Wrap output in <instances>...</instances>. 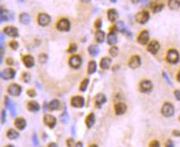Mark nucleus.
Wrapping results in <instances>:
<instances>
[{
	"instance_id": "nucleus-1",
	"label": "nucleus",
	"mask_w": 180,
	"mask_h": 147,
	"mask_svg": "<svg viewBox=\"0 0 180 147\" xmlns=\"http://www.w3.org/2000/svg\"><path fill=\"white\" fill-rule=\"evenodd\" d=\"M166 60L170 64H177L180 60V55L179 51L174 49H171L167 52Z\"/></svg>"
},
{
	"instance_id": "nucleus-2",
	"label": "nucleus",
	"mask_w": 180,
	"mask_h": 147,
	"mask_svg": "<svg viewBox=\"0 0 180 147\" xmlns=\"http://www.w3.org/2000/svg\"><path fill=\"white\" fill-rule=\"evenodd\" d=\"M161 113L165 117H171L174 114V107L170 102H165L162 107Z\"/></svg>"
},
{
	"instance_id": "nucleus-3",
	"label": "nucleus",
	"mask_w": 180,
	"mask_h": 147,
	"mask_svg": "<svg viewBox=\"0 0 180 147\" xmlns=\"http://www.w3.org/2000/svg\"><path fill=\"white\" fill-rule=\"evenodd\" d=\"M149 19H150V13L146 10L140 11L136 15V21L141 25L145 24L149 21Z\"/></svg>"
},
{
	"instance_id": "nucleus-4",
	"label": "nucleus",
	"mask_w": 180,
	"mask_h": 147,
	"mask_svg": "<svg viewBox=\"0 0 180 147\" xmlns=\"http://www.w3.org/2000/svg\"><path fill=\"white\" fill-rule=\"evenodd\" d=\"M56 28L60 32H69L70 30V22L69 19L61 18L56 23Z\"/></svg>"
},
{
	"instance_id": "nucleus-5",
	"label": "nucleus",
	"mask_w": 180,
	"mask_h": 147,
	"mask_svg": "<svg viewBox=\"0 0 180 147\" xmlns=\"http://www.w3.org/2000/svg\"><path fill=\"white\" fill-rule=\"evenodd\" d=\"M51 18L50 17V15L47 13H42L38 15L37 17V23L40 26L42 27H46V26H48L50 23H51Z\"/></svg>"
},
{
	"instance_id": "nucleus-6",
	"label": "nucleus",
	"mask_w": 180,
	"mask_h": 147,
	"mask_svg": "<svg viewBox=\"0 0 180 147\" xmlns=\"http://www.w3.org/2000/svg\"><path fill=\"white\" fill-rule=\"evenodd\" d=\"M152 88L153 83L149 79H144L140 83L139 85V89L141 93H150L152 90Z\"/></svg>"
},
{
	"instance_id": "nucleus-7",
	"label": "nucleus",
	"mask_w": 180,
	"mask_h": 147,
	"mask_svg": "<svg viewBox=\"0 0 180 147\" xmlns=\"http://www.w3.org/2000/svg\"><path fill=\"white\" fill-rule=\"evenodd\" d=\"M69 65L74 69H79L82 64V58L79 55H72L69 60Z\"/></svg>"
},
{
	"instance_id": "nucleus-8",
	"label": "nucleus",
	"mask_w": 180,
	"mask_h": 147,
	"mask_svg": "<svg viewBox=\"0 0 180 147\" xmlns=\"http://www.w3.org/2000/svg\"><path fill=\"white\" fill-rule=\"evenodd\" d=\"M23 91L22 87L18 84V83H13L9 85V87L8 88V93H9L11 96L18 97L21 94V93Z\"/></svg>"
},
{
	"instance_id": "nucleus-9",
	"label": "nucleus",
	"mask_w": 180,
	"mask_h": 147,
	"mask_svg": "<svg viewBox=\"0 0 180 147\" xmlns=\"http://www.w3.org/2000/svg\"><path fill=\"white\" fill-rule=\"evenodd\" d=\"M56 118L54 116L51 115V114H46L43 117V122L44 124L47 126L49 128L53 129L56 125Z\"/></svg>"
},
{
	"instance_id": "nucleus-10",
	"label": "nucleus",
	"mask_w": 180,
	"mask_h": 147,
	"mask_svg": "<svg viewBox=\"0 0 180 147\" xmlns=\"http://www.w3.org/2000/svg\"><path fill=\"white\" fill-rule=\"evenodd\" d=\"M70 104L75 108H81L84 106V98L82 96H74L71 98Z\"/></svg>"
},
{
	"instance_id": "nucleus-11",
	"label": "nucleus",
	"mask_w": 180,
	"mask_h": 147,
	"mask_svg": "<svg viewBox=\"0 0 180 147\" xmlns=\"http://www.w3.org/2000/svg\"><path fill=\"white\" fill-rule=\"evenodd\" d=\"M160 43L155 40H153L149 43V45L147 46V51L150 53H151L152 55H156L158 51H160Z\"/></svg>"
},
{
	"instance_id": "nucleus-12",
	"label": "nucleus",
	"mask_w": 180,
	"mask_h": 147,
	"mask_svg": "<svg viewBox=\"0 0 180 147\" xmlns=\"http://www.w3.org/2000/svg\"><path fill=\"white\" fill-rule=\"evenodd\" d=\"M1 78H4L5 80L7 79H12L15 77L16 75V71L12 68H8V69H4L2 72H1Z\"/></svg>"
},
{
	"instance_id": "nucleus-13",
	"label": "nucleus",
	"mask_w": 180,
	"mask_h": 147,
	"mask_svg": "<svg viewBox=\"0 0 180 147\" xmlns=\"http://www.w3.org/2000/svg\"><path fill=\"white\" fill-rule=\"evenodd\" d=\"M150 40V34L149 32L146 30H143L142 32L140 33V35L137 37V42L140 45H146Z\"/></svg>"
},
{
	"instance_id": "nucleus-14",
	"label": "nucleus",
	"mask_w": 180,
	"mask_h": 147,
	"mask_svg": "<svg viewBox=\"0 0 180 147\" xmlns=\"http://www.w3.org/2000/svg\"><path fill=\"white\" fill-rule=\"evenodd\" d=\"M128 64H129L130 68H131V69H137L141 64V59H140V57L139 55H133L130 59Z\"/></svg>"
},
{
	"instance_id": "nucleus-15",
	"label": "nucleus",
	"mask_w": 180,
	"mask_h": 147,
	"mask_svg": "<svg viewBox=\"0 0 180 147\" xmlns=\"http://www.w3.org/2000/svg\"><path fill=\"white\" fill-rule=\"evenodd\" d=\"M4 32L6 35L11 37H18L19 36V32L18 28L16 27H12V26H8L4 29Z\"/></svg>"
},
{
	"instance_id": "nucleus-16",
	"label": "nucleus",
	"mask_w": 180,
	"mask_h": 147,
	"mask_svg": "<svg viewBox=\"0 0 180 147\" xmlns=\"http://www.w3.org/2000/svg\"><path fill=\"white\" fill-rule=\"evenodd\" d=\"M107 102V98L104 94L102 93H98L96 95L95 98H94V103H95V107L97 108H100L102 104H104Z\"/></svg>"
},
{
	"instance_id": "nucleus-17",
	"label": "nucleus",
	"mask_w": 180,
	"mask_h": 147,
	"mask_svg": "<svg viewBox=\"0 0 180 147\" xmlns=\"http://www.w3.org/2000/svg\"><path fill=\"white\" fill-rule=\"evenodd\" d=\"M107 43L110 45V46H114L116 43L117 42V36L116 34V32L114 30L112 29L111 32L107 34Z\"/></svg>"
},
{
	"instance_id": "nucleus-18",
	"label": "nucleus",
	"mask_w": 180,
	"mask_h": 147,
	"mask_svg": "<svg viewBox=\"0 0 180 147\" xmlns=\"http://www.w3.org/2000/svg\"><path fill=\"white\" fill-rule=\"evenodd\" d=\"M114 109H115V112L116 115H123L126 112L127 107L124 102H118L115 105Z\"/></svg>"
},
{
	"instance_id": "nucleus-19",
	"label": "nucleus",
	"mask_w": 180,
	"mask_h": 147,
	"mask_svg": "<svg viewBox=\"0 0 180 147\" xmlns=\"http://www.w3.org/2000/svg\"><path fill=\"white\" fill-rule=\"evenodd\" d=\"M14 125L18 130L23 131L27 127V122H26V120L24 119L23 117H18L17 119L15 120V122H14Z\"/></svg>"
},
{
	"instance_id": "nucleus-20",
	"label": "nucleus",
	"mask_w": 180,
	"mask_h": 147,
	"mask_svg": "<svg viewBox=\"0 0 180 147\" xmlns=\"http://www.w3.org/2000/svg\"><path fill=\"white\" fill-rule=\"evenodd\" d=\"M5 105H6V107L8 109H9V111L11 112V115L13 117H15L16 116V108H15V106L12 102V101L10 100V98L8 97H6L5 98Z\"/></svg>"
},
{
	"instance_id": "nucleus-21",
	"label": "nucleus",
	"mask_w": 180,
	"mask_h": 147,
	"mask_svg": "<svg viewBox=\"0 0 180 147\" xmlns=\"http://www.w3.org/2000/svg\"><path fill=\"white\" fill-rule=\"evenodd\" d=\"M23 62L27 68H32L35 64L34 58L31 55H25L23 58Z\"/></svg>"
},
{
	"instance_id": "nucleus-22",
	"label": "nucleus",
	"mask_w": 180,
	"mask_h": 147,
	"mask_svg": "<svg viewBox=\"0 0 180 147\" xmlns=\"http://www.w3.org/2000/svg\"><path fill=\"white\" fill-rule=\"evenodd\" d=\"M118 18V13L117 11L114 8H111L107 11V19L111 22L114 23Z\"/></svg>"
},
{
	"instance_id": "nucleus-23",
	"label": "nucleus",
	"mask_w": 180,
	"mask_h": 147,
	"mask_svg": "<svg viewBox=\"0 0 180 147\" xmlns=\"http://www.w3.org/2000/svg\"><path fill=\"white\" fill-rule=\"evenodd\" d=\"M95 115L93 112H91L89 113L86 118H85V124H86V127H88V129H90L91 127H92V126L95 123Z\"/></svg>"
},
{
	"instance_id": "nucleus-24",
	"label": "nucleus",
	"mask_w": 180,
	"mask_h": 147,
	"mask_svg": "<svg viewBox=\"0 0 180 147\" xmlns=\"http://www.w3.org/2000/svg\"><path fill=\"white\" fill-rule=\"evenodd\" d=\"M112 28H113L112 29H113L115 32L125 33L126 31V28L124 23H123L122 21H117V22L115 23L114 27H112Z\"/></svg>"
},
{
	"instance_id": "nucleus-25",
	"label": "nucleus",
	"mask_w": 180,
	"mask_h": 147,
	"mask_svg": "<svg viewBox=\"0 0 180 147\" xmlns=\"http://www.w3.org/2000/svg\"><path fill=\"white\" fill-rule=\"evenodd\" d=\"M27 107H28V110L32 112H37L38 111L40 110V105L36 101L28 102Z\"/></svg>"
},
{
	"instance_id": "nucleus-26",
	"label": "nucleus",
	"mask_w": 180,
	"mask_h": 147,
	"mask_svg": "<svg viewBox=\"0 0 180 147\" xmlns=\"http://www.w3.org/2000/svg\"><path fill=\"white\" fill-rule=\"evenodd\" d=\"M112 60L109 57H103L102 58L101 61H100V67L102 69H108L110 65H111Z\"/></svg>"
},
{
	"instance_id": "nucleus-27",
	"label": "nucleus",
	"mask_w": 180,
	"mask_h": 147,
	"mask_svg": "<svg viewBox=\"0 0 180 147\" xmlns=\"http://www.w3.org/2000/svg\"><path fill=\"white\" fill-rule=\"evenodd\" d=\"M0 18H1V22L4 23V22H8L10 18L13 19V17H12L7 10H4L3 8H1Z\"/></svg>"
},
{
	"instance_id": "nucleus-28",
	"label": "nucleus",
	"mask_w": 180,
	"mask_h": 147,
	"mask_svg": "<svg viewBox=\"0 0 180 147\" xmlns=\"http://www.w3.org/2000/svg\"><path fill=\"white\" fill-rule=\"evenodd\" d=\"M30 20H31L30 16L27 13H23L20 14V16H19V21L23 25H28L30 23Z\"/></svg>"
},
{
	"instance_id": "nucleus-29",
	"label": "nucleus",
	"mask_w": 180,
	"mask_h": 147,
	"mask_svg": "<svg viewBox=\"0 0 180 147\" xmlns=\"http://www.w3.org/2000/svg\"><path fill=\"white\" fill-rule=\"evenodd\" d=\"M168 7L171 10H178L180 8V0H169Z\"/></svg>"
},
{
	"instance_id": "nucleus-30",
	"label": "nucleus",
	"mask_w": 180,
	"mask_h": 147,
	"mask_svg": "<svg viewBox=\"0 0 180 147\" xmlns=\"http://www.w3.org/2000/svg\"><path fill=\"white\" fill-rule=\"evenodd\" d=\"M49 110L51 112H53V111H56L58 109H60V102L59 100L57 99H53L52 101L49 103Z\"/></svg>"
},
{
	"instance_id": "nucleus-31",
	"label": "nucleus",
	"mask_w": 180,
	"mask_h": 147,
	"mask_svg": "<svg viewBox=\"0 0 180 147\" xmlns=\"http://www.w3.org/2000/svg\"><path fill=\"white\" fill-rule=\"evenodd\" d=\"M95 40L97 43H102L105 40V32L101 30H97L95 33Z\"/></svg>"
},
{
	"instance_id": "nucleus-32",
	"label": "nucleus",
	"mask_w": 180,
	"mask_h": 147,
	"mask_svg": "<svg viewBox=\"0 0 180 147\" xmlns=\"http://www.w3.org/2000/svg\"><path fill=\"white\" fill-rule=\"evenodd\" d=\"M7 137L10 140H16L19 137V133L15 129L11 128L7 131Z\"/></svg>"
},
{
	"instance_id": "nucleus-33",
	"label": "nucleus",
	"mask_w": 180,
	"mask_h": 147,
	"mask_svg": "<svg viewBox=\"0 0 180 147\" xmlns=\"http://www.w3.org/2000/svg\"><path fill=\"white\" fill-rule=\"evenodd\" d=\"M96 70H97V64L94 60H91L88 65V74H92L96 72Z\"/></svg>"
},
{
	"instance_id": "nucleus-34",
	"label": "nucleus",
	"mask_w": 180,
	"mask_h": 147,
	"mask_svg": "<svg viewBox=\"0 0 180 147\" xmlns=\"http://www.w3.org/2000/svg\"><path fill=\"white\" fill-rule=\"evenodd\" d=\"M164 8V4H154L151 6V9L154 13H157L161 12L163 8Z\"/></svg>"
},
{
	"instance_id": "nucleus-35",
	"label": "nucleus",
	"mask_w": 180,
	"mask_h": 147,
	"mask_svg": "<svg viewBox=\"0 0 180 147\" xmlns=\"http://www.w3.org/2000/svg\"><path fill=\"white\" fill-rule=\"evenodd\" d=\"M88 51L90 55H92V56H96L98 54V52H99V49L95 45H90V46H88Z\"/></svg>"
},
{
	"instance_id": "nucleus-36",
	"label": "nucleus",
	"mask_w": 180,
	"mask_h": 147,
	"mask_svg": "<svg viewBox=\"0 0 180 147\" xmlns=\"http://www.w3.org/2000/svg\"><path fill=\"white\" fill-rule=\"evenodd\" d=\"M88 83H89V79L88 78H84L83 81L80 83V86H79V90L82 91V92H84L86 91L87 88H88Z\"/></svg>"
},
{
	"instance_id": "nucleus-37",
	"label": "nucleus",
	"mask_w": 180,
	"mask_h": 147,
	"mask_svg": "<svg viewBox=\"0 0 180 147\" xmlns=\"http://www.w3.org/2000/svg\"><path fill=\"white\" fill-rule=\"evenodd\" d=\"M118 52H119V50H118V47L116 46H112L109 49V54L111 55L112 57H116V55H118Z\"/></svg>"
},
{
	"instance_id": "nucleus-38",
	"label": "nucleus",
	"mask_w": 180,
	"mask_h": 147,
	"mask_svg": "<svg viewBox=\"0 0 180 147\" xmlns=\"http://www.w3.org/2000/svg\"><path fill=\"white\" fill-rule=\"evenodd\" d=\"M69 115H68V113H67L66 112H64L60 116V122H61L62 123H64V124L67 123V122H69Z\"/></svg>"
},
{
	"instance_id": "nucleus-39",
	"label": "nucleus",
	"mask_w": 180,
	"mask_h": 147,
	"mask_svg": "<svg viewBox=\"0 0 180 147\" xmlns=\"http://www.w3.org/2000/svg\"><path fill=\"white\" fill-rule=\"evenodd\" d=\"M22 79L23 80V82H25V83H29L30 80H31V75H30V74L28 73V72L23 73V75H22Z\"/></svg>"
},
{
	"instance_id": "nucleus-40",
	"label": "nucleus",
	"mask_w": 180,
	"mask_h": 147,
	"mask_svg": "<svg viewBox=\"0 0 180 147\" xmlns=\"http://www.w3.org/2000/svg\"><path fill=\"white\" fill-rule=\"evenodd\" d=\"M77 45L75 44V43H72V44H70L69 46V48H68V50H67V52H69V53H71V54H73V53H74L75 51H77Z\"/></svg>"
},
{
	"instance_id": "nucleus-41",
	"label": "nucleus",
	"mask_w": 180,
	"mask_h": 147,
	"mask_svg": "<svg viewBox=\"0 0 180 147\" xmlns=\"http://www.w3.org/2000/svg\"><path fill=\"white\" fill-rule=\"evenodd\" d=\"M38 59H39V61H40V62H41L42 64H45L46 61H47V59H48V57H47V55H46V54L42 53V54H41V55H39Z\"/></svg>"
},
{
	"instance_id": "nucleus-42",
	"label": "nucleus",
	"mask_w": 180,
	"mask_h": 147,
	"mask_svg": "<svg viewBox=\"0 0 180 147\" xmlns=\"http://www.w3.org/2000/svg\"><path fill=\"white\" fill-rule=\"evenodd\" d=\"M9 46L10 47L13 49V50H14V51H16L17 49H18V42H16V41H12V42H10L9 43Z\"/></svg>"
},
{
	"instance_id": "nucleus-43",
	"label": "nucleus",
	"mask_w": 180,
	"mask_h": 147,
	"mask_svg": "<svg viewBox=\"0 0 180 147\" xmlns=\"http://www.w3.org/2000/svg\"><path fill=\"white\" fill-rule=\"evenodd\" d=\"M102 19L101 18H97V20L95 21V23H94V27L97 28V30H99V29L102 28Z\"/></svg>"
},
{
	"instance_id": "nucleus-44",
	"label": "nucleus",
	"mask_w": 180,
	"mask_h": 147,
	"mask_svg": "<svg viewBox=\"0 0 180 147\" xmlns=\"http://www.w3.org/2000/svg\"><path fill=\"white\" fill-rule=\"evenodd\" d=\"M66 145L68 147H74V146L75 145V142H74V140L73 138H69L67 141H66Z\"/></svg>"
},
{
	"instance_id": "nucleus-45",
	"label": "nucleus",
	"mask_w": 180,
	"mask_h": 147,
	"mask_svg": "<svg viewBox=\"0 0 180 147\" xmlns=\"http://www.w3.org/2000/svg\"><path fill=\"white\" fill-rule=\"evenodd\" d=\"M6 117H7L6 111L2 110V112H1V123H2V124H4L5 122H6Z\"/></svg>"
},
{
	"instance_id": "nucleus-46",
	"label": "nucleus",
	"mask_w": 180,
	"mask_h": 147,
	"mask_svg": "<svg viewBox=\"0 0 180 147\" xmlns=\"http://www.w3.org/2000/svg\"><path fill=\"white\" fill-rule=\"evenodd\" d=\"M27 93H28V95L30 97V98H34V97H36V95H37L36 91H35L34 89H32V88L28 89V91H27Z\"/></svg>"
},
{
	"instance_id": "nucleus-47",
	"label": "nucleus",
	"mask_w": 180,
	"mask_h": 147,
	"mask_svg": "<svg viewBox=\"0 0 180 147\" xmlns=\"http://www.w3.org/2000/svg\"><path fill=\"white\" fill-rule=\"evenodd\" d=\"M32 143L34 144V146H38L39 145V140L37 137V134L34 133L32 136Z\"/></svg>"
},
{
	"instance_id": "nucleus-48",
	"label": "nucleus",
	"mask_w": 180,
	"mask_h": 147,
	"mask_svg": "<svg viewBox=\"0 0 180 147\" xmlns=\"http://www.w3.org/2000/svg\"><path fill=\"white\" fill-rule=\"evenodd\" d=\"M150 147H160V144L158 141H153L150 143Z\"/></svg>"
},
{
	"instance_id": "nucleus-49",
	"label": "nucleus",
	"mask_w": 180,
	"mask_h": 147,
	"mask_svg": "<svg viewBox=\"0 0 180 147\" xmlns=\"http://www.w3.org/2000/svg\"><path fill=\"white\" fill-rule=\"evenodd\" d=\"M163 77H164V78L166 79L167 83H169V84H170V85H172V84H173V83H172V82H171L170 78H169V77L168 76V74H167L165 72H163Z\"/></svg>"
},
{
	"instance_id": "nucleus-50",
	"label": "nucleus",
	"mask_w": 180,
	"mask_h": 147,
	"mask_svg": "<svg viewBox=\"0 0 180 147\" xmlns=\"http://www.w3.org/2000/svg\"><path fill=\"white\" fill-rule=\"evenodd\" d=\"M165 147H174V144L171 140H168L165 143Z\"/></svg>"
},
{
	"instance_id": "nucleus-51",
	"label": "nucleus",
	"mask_w": 180,
	"mask_h": 147,
	"mask_svg": "<svg viewBox=\"0 0 180 147\" xmlns=\"http://www.w3.org/2000/svg\"><path fill=\"white\" fill-rule=\"evenodd\" d=\"M174 96L179 101H180V90H175L174 91Z\"/></svg>"
},
{
	"instance_id": "nucleus-52",
	"label": "nucleus",
	"mask_w": 180,
	"mask_h": 147,
	"mask_svg": "<svg viewBox=\"0 0 180 147\" xmlns=\"http://www.w3.org/2000/svg\"><path fill=\"white\" fill-rule=\"evenodd\" d=\"M172 133H173V135H174V136H177V137H179L180 136V131H178V130H174Z\"/></svg>"
},
{
	"instance_id": "nucleus-53",
	"label": "nucleus",
	"mask_w": 180,
	"mask_h": 147,
	"mask_svg": "<svg viewBox=\"0 0 180 147\" xmlns=\"http://www.w3.org/2000/svg\"><path fill=\"white\" fill-rule=\"evenodd\" d=\"M6 63L8 64V65H13V60L12 58H8L6 60Z\"/></svg>"
},
{
	"instance_id": "nucleus-54",
	"label": "nucleus",
	"mask_w": 180,
	"mask_h": 147,
	"mask_svg": "<svg viewBox=\"0 0 180 147\" xmlns=\"http://www.w3.org/2000/svg\"><path fill=\"white\" fill-rule=\"evenodd\" d=\"M83 143L80 142V141H79V142L75 143V145L74 146V147H83Z\"/></svg>"
},
{
	"instance_id": "nucleus-55",
	"label": "nucleus",
	"mask_w": 180,
	"mask_h": 147,
	"mask_svg": "<svg viewBox=\"0 0 180 147\" xmlns=\"http://www.w3.org/2000/svg\"><path fill=\"white\" fill-rule=\"evenodd\" d=\"M48 147H58L57 144L55 142H51L48 145Z\"/></svg>"
},
{
	"instance_id": "nucleus-56",
	"label": "nucleus",
	"mask_w": 180,
	"mask_h": 147,
	"mask_svg": "<svg viewBox=\"0 0 180 147\" xmlns=\"http://www.w3.org/2000/svg\"><path fill=\"white\" fill-rule=\"evenodd\" d=\"M81 2H83V3H85V4H88L91 0H80Z\"/></svg>"
},
{
	"instance_id": "nucleus-57",
	"label": "nucleus",
	"mask_w": 180,
	"mask_h": 147,
	"mask_svg": "<svg viewBox=\"0 0 180 147\" xmlns=\"http://www.w3.org/2000/svg\"><path fill=\"white\" fill-rule=\"evenodd\" d=\"M140 1V0H131V2H132L133 4H137Z\"/></svg>"
},
{
	"instance_id": "nucleus-58",
	"label": "nucleus",
	"mask_w": 180,
	"mask_h": 147,
	"mask_svg": "<svg viewBox=\"0 0 180 147\" xmlns=\"http://www.w3.org/2000/svg\"><path fill=\"white\" fill-rule=\"evenodd\" d=\"M177 78H178V80L180 82V70L179 72V74H178V75H177Z\"/></svg>"
},
{
	"instance_id": "nucleus-59",
	"label": "nucleus",
	"mask_w": 180,
	"mask_h": 147,
	"mask_svg": "<svg viewBox=\"0 0 180 147\" xmlns=\"http://www.w3.org/2000/svg\"><path fill=\"white\" fill-rule=\"evenodd\" d=\"M89 147H98V146H97V145H95V144H92L91 146H89Z\"/></svg>"
},
{
	"instance_id": "nucleus-60",
	"label": "nucleus",
	"mask_w": 180,
	"mask_h": 147,
	"mask_svg": "<svg viewBox=\"0 0 180 147\" xmlns=\"http://www.w3.org/2000/svg\"><path fill=\"white\" fill-rule=\"evenodd\" d=\"M5 147H15L13 146V145H8V146H6Z\"/></svg>"
},
{
	"instance_id": "nucleus-61",
	"label": "nucleus",
	"mask_w": 180,
	"mask_h": 147,
	"mask_svg": "<svg viewBox=\"0 0 180 147\" xmlns=\"http://www.w3.org/2000/svg\"><path fill=\"white\" fill-rule=\"evenodd\" d=\"M112 3H113V4H115L116 2V0H111Z\"/></svg>"
},
{
	"instance_id": "nucleus-62",
	"label": "nucleus",
	"mask_w": 180,
	"mask_h": 147,
	"mask_svg": "<svg viewBox=\"0 0 180 147\" xmlns=\"http://www.w3.org/2000/svg\"><path fill=\"white\" fill-rule=\"evenodd\" d=\"M24 0H18V2H23Z\"/></svg>"
},
{
	"instance_id": "nucleus-63",
	"label": "nucleus",
	"mask_w": 180,
	"mask_h": 147,
	"mask_svg": "<svg viewBox=\"0 0 180 147\" xmlns=\"http://www.w3.org/2000/svg\"><path fill=\"white\" fill-rule=\"evenodd\" d=\"M179 121H180V117H179Z\"/></svg>"
}]
</instances>
